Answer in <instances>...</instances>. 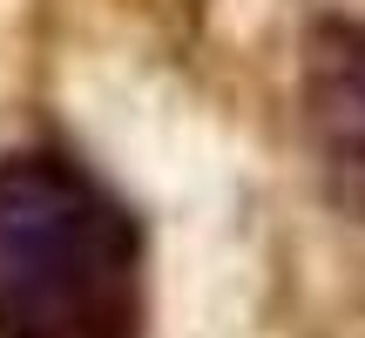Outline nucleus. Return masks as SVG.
Wrapping results in <instances>:
<instances>
[{"label": "nucleus", "instance_id": "f257e3e1", "mask_svg": "<svg viewBox=\"0 0 365 338\" xmlns=\"http://www.w3.org/2000/svg\"><path fill=\"white\" fill-rule=\"evenodd\" d=\"M143 230L61 149L0 163V338H135Z\"/></svg>", "mask_w": 365, "mask_h": 338}, {"label": "nucleus", "instance_id": "f03ea898", "mask_svg": "<svg viewBox=\"0 0 365 338\" xmlns=\"http://www.w3.org/2000/svg\"><path fill=\"white\" fill-rule=\"evenodd\" d=\"M304 116L339 196L365 203V21H318L304 41Z\"/></svg>", "mask_w": 365, "mask_h": 338}]
</instances>
